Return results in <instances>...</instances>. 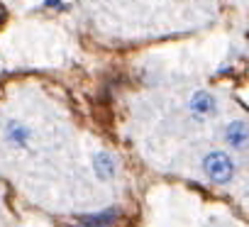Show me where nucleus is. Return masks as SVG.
<instances>
[{"mask_svg": "<svg viewBox=\"0 0 249 227\" xmlns=\"http://www.w3.org/2000/svg\"><path fill=\"white\" fill-rule=\"evenodd\" d=\"M203 171L208 174L210 181H215V183H227V181L232 178V174H234V164H232V159H230L227 154L213 152V154H208V157L203 159Z\"/></svg>", "mask_w": 249, "mask_h": 227, "instance_id": "obj_1", "label": "nucleus"}, {"mask_svg": "<svg viewBox=\"0 0 249 227\" xmlns=\"http://www.w3.org/2000/svg\"><path fill=\"white\" fill-rule=\"evenodd\" d=\"M227 142L232 147H244L247 144V125L244 122H232L227 127Z\"/></svg>", "mask_w": 249, "mask_h": 227, "instance_id": "obj_5", "label": "nucleus"}, {"mask_svg": "<svg viewBox=\"0 0 249 227\" xmlns=\"http://www.w3.org/2000/svg\"><path fill=\"white\" fill-rule=\"evenodd\" d=\"M191 110L196 112V115H210V112L215 110V100L208 93H196L193 100H191Z\"/></svg>", "mask_w": 249, "mask_h": 227, "instance_id": "obj_3", "label": "nucleus"}, {"mask_svg": "<svg viewBox=\"0 0 249 227\" xmlns=\"http://www.w3.org/2000/svg\"><path fill=\"white\" fill-rule=\"evenodd\" d=\"M93 166H95V171H98L100 178H112L115 176V161H112L110 154H98L93 159Z\"/></svg>", "mask_w": 249, "mask_h": 227, "instance_id": "obj_4", "label": "nucleus"}, {"mask_svg": "<svg viewBox=\"0 0 249 227\" xmlns=\"http://www.w3.org/2000/svg\"><path fill=\"white\" fill-rule=\"evenodd\" d=\"M115 220H117V210L115 208L112 210H103L98 215H83V217H78V222L83 227H110Z\"/></svg>", "mask_w": 249, "mask_h": 227, "instance_id": "obj_2", "label": "nucleus"}]
</instances>
